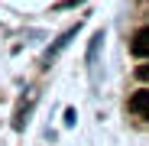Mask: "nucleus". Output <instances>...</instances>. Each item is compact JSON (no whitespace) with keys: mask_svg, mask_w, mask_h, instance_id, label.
I'll return each mask as SVG.
<instances>
[{"mask_svg":"<svg viewBox=\"0 0 149 146\" xmlns=\"http://www.w3.org/2000/svg\"><path fill=\"white\" fill-rule=\"evenodd\" d=\"M130 52H133L136 59H149V26H143V29L133 36V42H130Z\"/></svg>","mask_w":149,"mask_h":146,"instance_id":"nucleus-1","label":"nucleus"},{"mask_svg":"<svg viewBox=\"0 0 149 146\" xmlns=\"http://www.w3.org/2000/svg\"><path fill=\"white\" fill-rule=\"evenodd\" d=\"M130 110H133L136 117L149 120V91H136V94L130 97Z\"/></svg>","mask_w":149,"mask_h":146,"instance_id":"nucleus-2","label":"nucleus"},{"mask_svg":"<svg viewBox=\"0 0 149 146\" xmlns=\"http://www.w3.org/2000/svg\"><path fill=\"white\" fill-rule=\"evenodd\" d=\"M136 75H139V78H149V65H139V68H136Z\"/></svg>","mask_w":149,"mask_h":146,"instance_id":"nucleus-3","label":"nucleus"}]
</instances>
